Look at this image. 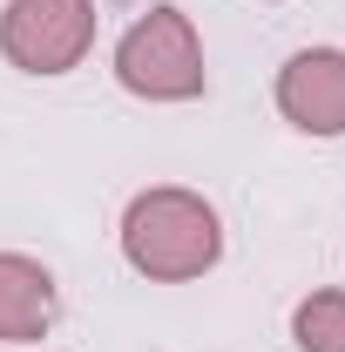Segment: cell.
I'll list each match as a JSON object with an SVG mask.
<instances>
[{"instance_id":"6da1fadb","label":"cell","mask_w":345,"mask_h":352,"mask_svg":"<svg viewBox=\"0 0 345 352\" xmlns=\"http://www.w3.org/2000/svg\"><path fill=\"white\" fill-rule=\"evenodd\" d=\"M115 237H122V264L149 285H190V278L216 271V258H223L216 204L203 190H183V183L135 190Z\"/></svg>"},{"instance_id":"7a4b0ae2","label":"cell","mask_w":345,"mask_h":352,"mask_svg":"<svg viewBox=\"0 0 345 352\" xmlns=\"http://www.w3.org/2000/svg\"><path fill=\"white\" fill-rule=\"evenodd\" d=\"M115 82L129 88L135 102H197L210 88V68H203V34L183 7H142L122 41H115Z\"/></svg>"},{"instance_id":"3957f363","label":"cell","mask_w":345,"mask_h":352,"mask_svg":"<svg viewBox=\"0 0 345 352\" xmlns=\"http://www.w3.org/2000/svg\"><path fill=\"white\" fill-rule=\"evenodd\" d=\"M95 47V0H7L0 7V54L21 75H68Z\"/></svg>"},{"instance_id":"277c9868","label":"cell","mask_w":345,"mask_h":352,"mask_svg":"<svg viewBox=\"0 0 345 352\" xmlns=\"http://www.w3.org/2000/svg\"><path fill=\"white\" fill-rule=\"evenodd\" d=\"M271 102H278V116L298 135L339 142L345 135V47H298V54L278 68Z\"/></svg>"},{"instance_id":"5b68a950","label":"cell","mask_w":345,"mask_h":352,"mask_svg":"<svg viewBox=\"0 0 345 352\" xmlns=\"http://www.w3.org/2000/svg\"><path fill=\"white\" fill-rule=\"evenodd\" d=\"M54 271L27 251H0V346H34L54 325Z\"/></svg>"},{"instance_id":"8992f818","label":"cell","mask_w":345,"mask_h":352,"mask_svg":"<svg viewBox=\"0 0 345 352\" xmlns=\"http://www.w3.org/2000/svg\"><path fill=\"white\" fill-rule=\"evenodd\" d=\"M291 346L298 352H345V292H304L291 305Z\"/></svg>"}]
</instances>
